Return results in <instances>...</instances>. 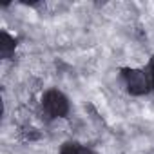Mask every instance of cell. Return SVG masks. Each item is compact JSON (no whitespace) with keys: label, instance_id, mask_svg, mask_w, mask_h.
I'll return each mask as SVG.
<instances>
[{"label":"cell","instance_id":"6da1fadb","mask_svg":"<svg viewBox=\"0 0 154 154\" xmlns=\"http://www.w3.org/2000/svg\"><path fill=\"white\" fill-rule=\"evenodd\" d=\"M42 105H44V111L51 118H63L69 112V102H67V98L60 91H56V89H51V91H47L44 94Z\"/></svg>","mask_w":154,"mask_h":154},{"label":"cell","instance_id":"7a4b0ae2","mask_svg":"<svg viewBox=\"0 0 154 154\" xmlns=\"http://www.w3.org/2000/svg\"><path fill=\"white\" fill-rule=\"evenodd\" d=\"M123 80H125L127 91L131 94H134V96L147 94L149 89H150L149 76L143 71H140V69H125L123 71Z\"/></svg>","mask_w":154,"mask_h":154},{"label":"cell","instance_id":"3957f363","mask_svg":"<svg viewBox=\"0 0 154 154\" xmlns=\"http://www.w3.org/2000/svg\"><path fill=\"white\" fill-rule=\"evenodd\" d=\"M15 45H17V42H15L13 36H9L8 33H2V35H0V53H2L4 58H8V56L15 51Z\"/></svg>","mask_w":154,"mask_h":154},{"label":"cell","instance_id":"277c9868","mask_svg":"<svg viewBox=\"0 0 154 154\" xmlns=\"http://www.w3.org/2000/svg\"><path fill=\"white\" fill-rule=\"evenodd\" d=\"M60 154H93L89 149L78 145V143H65L60 150Z\"/></svg>","mask_w":154,"mask_h":154},{"label":"cell","instance_id":"5b68a950","mask_svg":"<svg viewBox=\"0 0 154 154\" xmlns=\"http://www.w3.org/2000/svg\"><path fill=\"white\" fill-rule=\"evenodd\" d=\"M150 85L154 87V62H152V65H150Z\"/></svg>","mask_w":154,"mask_h":154}]
</instances>
